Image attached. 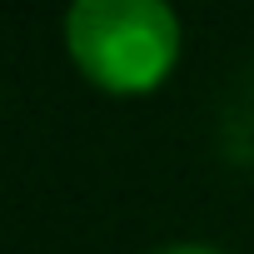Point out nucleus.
I'll use <instances>...</instances> for the list:
<instances>
[{
    "label": "nucleus",
    "instance_id": "obj_1",
    "mask_svg": "<svg viewBox=\"0 0 254 254\" xmlns=\"http://www.w3.org/2000/svg\"><path fill=\"white\" fill-rule=\"evenodd\" d=\"M65 50L95 85L145 95L180 60V15L170 0H70Z\"/></svg>",
    "mask_w": 254,
    "mask_h": 254
},
{
    "label": "nucleus",
    "instance_id": "obj_2",
    "mask_svg": "<svg viewBox=\"0 0 254 254\" xmlns=\"http://www.w3.org/2000/svg\"><path fill=\"white\" fill-rule=\"evenodd\" d=\"M155 254H229L219 244H199V239H180V244H160Z\"/></svg>",
    "mask_w": 254,
    "mask_h": 254
}]
</instances>
